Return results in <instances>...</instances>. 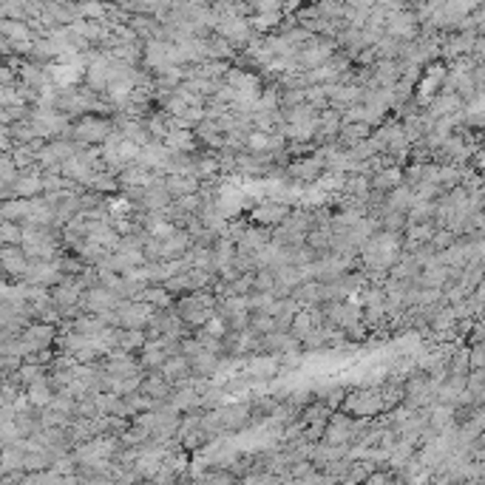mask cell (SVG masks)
Returning a JSON list of instances; mask_svg holds the SVG:
<instances>
[{
	"label": "cell",
	"instance_id": "obj_1",
	"mask_svg": "<svg viewBox=\"0 0 485 485\" xmlns=\"http://www.w3.org/2000/svg\"><path fill=\"white\" fill-rule=\"evenodd\" d=\"M116 324H123V329H139L145 332V326L150 324V318L157 315L154 307L142 304V301H123V304H116Z\"/></svg>",
	"mask_w": 485,
	"mask_h": 485
},
{
	"label": "cell",
	"instance_id": "obj_2",
	"mask_svg": "<svg viewBox=\"0 0 485 485\" xmlns=\"http://www.w3.org/2000/svg\"><path fill=\"white\" fill-rule=\"evenodd\" d=\"M287 216H290V210H287L284 204H276V202L258 204V207H256V213H253V219H256L261 227H276V224H281Z\"/></svg>",
	"mask_w": 485,
	"mask_h": 485
},
{
	"label": "cell",
	"instance_id": "obj_3",
	"mask_svg": "<svg viewBox=\"0 0 485 485\" xmlns=\"http://www.w3.org/2000/svg\"><path fill=\"white\" fill-rule=\"evenodd\" d=\"M162 145L170 150V154L188 157L191 150H193V134H191V131H182V128H173V131L162 139Z\"/></svg>",
	"mask_w": 485,
	"mask_h": 485
},
{
	"label": "cell",
	"instance_id": "obj_4",
	"mask_svg": "<svg viewBox=\"0 0 485 485\" xmlns=\"http://www.w3.org/2000/svg\"><path fill=\"white\" fill-rule=\"evenodd\" d=\"M400 185H403V173L398 168H386V170L380 168L369 182V191H395Z\"/></svg>",
	"mask_w": 485,
	"mask_h": 485
},
{
	"label": "cell",
	"instance_id": "obj_5",
	"mask_svg": "<svg viewBox=\"0 0 485 485\" xmlns=\"http://www.w3.org/2000/svg\"><path fill=\"white\" fill-rule=\"evenodd\" d=\"M111 136V125L105 119H85L80 125V139H88V142H103Z\"/></svg>",
	"mask_w": 485,
	"mask_h": 485
},
{
	"label": "cell",
	"instance_id": "obj_6",
	"mask_svg": "<svg viewBox=\"0 0 485 485\" xmlns=\"http://www.w3.org/2000/svg\"><path fill=\"white\" fill-rule=\"evenodd\" d=\"M281 145V136H272V134H261V131H250L247 136H245V148H250V150H272V148H279Z\"/></svg>",
	"mask_w": 485,
	"mask_h": 485
},
{
	"label": "cell",
	"instance_id": "obj_7",
	"mask_svg": "<svg viewBox=\"0 0 485 485\" xmlns=\"http://www.w3.org/2000/svg\"><path fill=\"white\" fill-rule=\"evenodd\" d=\"M191 369V363L188 358H182V355H170L165 363H162V380H173L179 375H185Z\"/></svg>",
	"mask_w": 485,
	"mask_h": 485
},
{
	"label": "cell",
	"instance_id": "obj_8",
	"mask_svg": "<svg viewBox=\"0 0 485 485\" xmlns=\"http://www.w3.org/2000/svg\"><path fill=\"white\" fill-rule=\"evenodd\" d=\"M321 168H324V162H321L318 157H312V159H307V162H295V165L290 168V173H292L295 179L310 182V179H315V176L321 173Z\"/></svg>",
	"mask_w": 485,
	"mask_h": 485
},
{
	"label": "cell",
	"instance_id": "obj_9",
	"mask_svg": "<svg viewBox=\"0 0 485 485\" xmlns=\"http://www.w3.org/2000/svg\"><path fill=\"white\" fill-rule=\"evenodd\" d=\"M406 236H409V241H417V245H423V241H432V236H434V227H432L429 222L409 224V227H406Z\"/></svg>",
	"mask_w": 485,
	"mask_h": 485
},
{
	"label": "cell",
	"instance_id": "obj_10",
	"mask_svg": "<svg viewBox=\"0 0 485 485\" xmlns=\"http://www.w3.org/2000/svg\"><path fill=\"white\" fill-rule=\"evenodd\" d=\"M145 391H150V395H165L168 391V386H165V380L162 378H150V380H145V386H142Z\"/></svg>",
	"mask_w": 485,
	"mask_h": 485
}]
</instances>
